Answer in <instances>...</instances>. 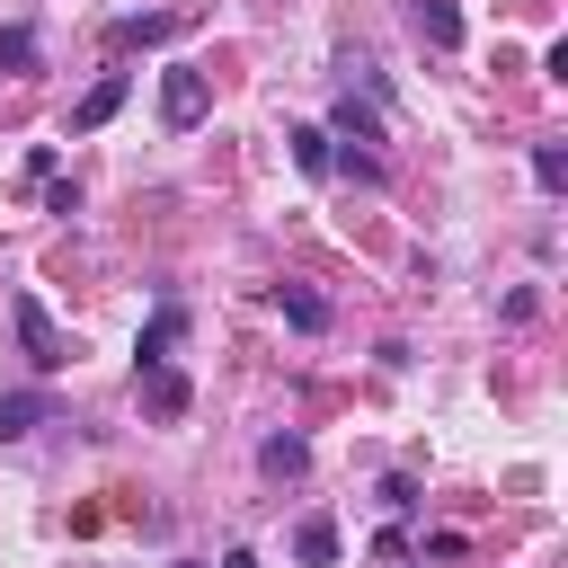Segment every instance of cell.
Returning a JSON list of instances; mask_svg holds the SVG:
<instances>
[{
  "label": "cell",
  "instance_id": "cell-1",
  "mask_svg": "<svg viewBox=\"0 0 568 568\" xmlns=\"http://www.w3.org/2000/svg\"><path fill=\"white\" fill-rule=\"evenodd\" d=\"M9 320H18V346H27V364H36V373H62V364H71V337L53 328V311H44L36 293H18V302H9Z\"/></svg>",
  "mask_w": 568,
  "mask_h": 568
},
{
  "label": "cell",
  "instance_id": "cell-2",
  "mask_svg": "<svg viewBox=\"0 0 568 568\" xmlns=\"http://www.w3.org/2000/svg\"><path fill=\"white\" fill-rule=\"evenodd\" d=\"M204 106H213L204 71H195V62H169V71H160V124H169V133H195Z\"/></svg>",
  "mask_w": 568,
  "mask_h": 568
},
{
  "label": "cell",
  "instance_id": "cell-3",
  "mask_svg": "<svg viewBox=\"0 0 568 568\" xmlns=\"http://www.w3.org/2000/svg\"><path fill=\"white\" fill-rule=\"evenodd\" d=\"M124 98H133V71H98V80L80 89V106H71V133H98V124H106Z\"/></svg>",
  "mask_w": 568,
  "mask_h": 568
},
{
  "label": "cell",
  "instance_id": "cell-4",
  "mask_svg": "<svg viewBox=\"0 0 568 568\" xmlns=\"http://www.w3.org/2000/svg\"><path fill=\"white\" fill-rule=\"evenodd\" d=\"M142 408H151V417H186V408H195V382H186L178 364H142Z\"/></svg>",
  "mask_w": 568,
  "mask_h": 568
},
{
  "label": "cell",
  "instance_id": "cell-5",
  "mask_svg": "<svg viewBox=\"0 0 568 568\" xmlns=\"http://www.w3.org/2000/svg\"><path fill=\"white\" fill-rule=\"evenodd\" d=\"M36 426H53V390H0V444H18Z\"/></svg>",
  "mask_w": 568,
  "mask_h": 568
},
{
  "label": "cell",
  "instance_id": "cell-6",
  "mask_svg": "<svg viewBox=\"0 0 568 568\" xmlns=\"http://www.w3.org/2000/svg\"><path fill=\"white\" fill-rule=\"evenodd\" d=\"M178 337H186V311H178V302H160V311L142 320V346H133V364H169V355H178Z\"/></svg>",
  "mask_w": 568,
  "mask_h": 568
},
{
  "label": "cell",
  "instance_id": "cell-7",
  "mask_svg": "<svg viewBox=\"0 0 568 568\" xmlns=\"http://www.w3.org/2000/svg\"><path fill=\"white\" fill-rule=\"evenodd\" d=\"M284 142H293V169H302V178H328V169H337V142H328V124H293Z\"/></svg>",
  "mask_w": 568,
  "mask_h": 568
},
{
  "label": "cell",
  "instance_id": "cell-8",
  "mask_svg": "<svg viewBox=\"0 0 568 568\" xmlns=\"http://www.w3.org/2000/svg\"><path fill=\"white\" fill-rule=\"evenodd\" d=\"M293 559H302V568H337V524H328V515H302V524H293Z\"/></svg>",
  "mask_w": 568,
  "mask_h": 568
},
{
  "label": "cell",
  "instance_id": "cell-9",
  "mask_svg": "<svg viewBox=\"0 0 568 568\" xmlns=\"http://www.w3.org/2000/svg\"><path fill=\"white\" fill-rule=\"evenodd\" d=\"M257 470H266V479H302V470H311V444H302V435H266V444H257Z\"/></svg>",
  "mask_w": 568,
  "mask_h": 568
},
{
  "label": "cell",
  "instance_id": "cell-10",
  "mask_svg": "<svg viewBox=\"0 0 568 568\" xmlns=\"http://www.w3.org/2000/svg\"><path fill=\"white\" fill-rule=\"evenodd\" d=\"M417 36H426L435 53H453V44H462V9H453V0H417Z\"/></svg>",
  "mask_w": 568,
  "mask_h": 568
},
{
  "label": "cell",
  "instance_id": "cell-11",
  "mask_svg": "<svg viewBox=\"0 0 568 568\" xmlns=\"http://www.w3.org/2000/svg\"><path fill=\"white\" fill-rule=\"evenodd\" d=\"M178 27H186L178 9H151V18H115V44H169Z\"/></svg>",
  "mask_w": 568,
  "mask_h": 568
},
{
  "label": "cell",
  "instance_id": "cell-12",
  "mask_svg": "<svg viewBox=\"0 0 568 568\" xmlns=\"http://www.w3.org/2000/svg\"><path fill=\"white\" fill-rule=\"evenodd\" d=\"M275 302H284V320H293V328H302V337H320V328H328V302H320V293H311V284H284V293H275Z\"/></svg>",
  "mask_w": 568,
  "mask_h": 568
},
{
  "label": "cell",
  "instance_id": "cell-13",
  "mask_svg": "<svg viewBox=\"0 0 568 568\" xmlns=\"http://www.w3.org/2000/svg\"><path fill=\"white\" fill-rule=\"evenodd\" d=\"M36 62H44V44H36V27H0V71H9V80H27Z\"/></svg>",
  "mask_w": 568,
  "mask_h": 568
},
{
  "label": "cell",
  "instance_id": "cell-14",
  "mask_svg": "<svg viewBox=\"0 0 568 568\" xmlns=\"http://www.w3.org/2000/svg\"><path fill=\"white\" fill-rule=\"evenodd\" d=\"M532 178L559 195V186H568V151H559V142H541V151H532Z\"/></svg>",
  "mask_w": 568,
  "mask_h": 568
},
{
  "label": "cell",
  "instance_id": "cell-15",
  "mask_svg": "<svg viewBox=\"0 0 568 568\" xmlns=\"http://www.w3.org/2000/svg\"><path fill=\"white\" fill-rule=\"evenodd\" d=\"M382 506H390V515H417V479L390 470V479H382Z\"/></svg>",
  "mask_w": 568,
  "mask_h": 568
},
{
  "label": "cell",
  "instance_id": "cell-16",
  "mask_svg": "<svg viewBox=\"0 0 568 568\" xmlns=\"http://www.w3.org/2000/svg\"><path fill=\"white\" fill-rule=\"evenodd\" d=\"M44 213H80V186L71 178H44Z\"/></svg>",
  "mask_w": 568,
  "mask_h": 568
},
{
  "label": "cell",
  "instance_id": "cell-17",
  "mask_svg": "<svg viewBox=\"0 0 568 568\" xmlns=\"http://www.w3.org/2000/svg\"><path fill=\"white\" fill-rule=\"evenodd\" d=\"M222 568H257V550H222Z\"/></svg>",
  "mask_w": 568,
  "mask_h": 568
},
{
  "label": "cell",
  "instance_id": "cell-18",
  "mask_svg": "<svg viewBox=\"0 0 568 568\" xmlns=\"http://www.w3.org/2000/svg\"><path fill=\"white\" fill-rule=\"evenodd\" d=\"M169 568H204V559H169Z\"/></svg>",
  "mask_w": 568,
  "mask_h": 568
}]
</instances>
